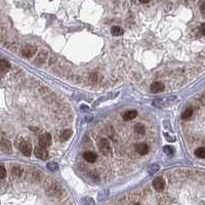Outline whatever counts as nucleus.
<instances>
[{
  "instance_id": "obj_1",
  "label": "nucleus",
  "mask_w": 205,
  "mask_h": 205,
  "mask_svg": "<svg viewBox=\"0 0 205 205\" xmlns=\"http://www.w3.org/2000/svg\"><path fill=\"white\" fill-rule=\"evenodd\" d=\"M98 148H100L101 153L104 156H110L112 154V148H111V145L109 143V141L106 139H102L98 143Z\"/></svg>"
},
{
  "instance_id": "obj_2",
  "label": "nucleus",
  "mask_w": 205,
  "mask_h": 205,
  "mask_svg": "<svg viewBox=\"0 0 205 205\" xmlns=\"http://www.w3.org/2000/svg\"><path fill=\"white\" fill-rule=\"evenodd\" d=\"M20 150L25 156H30L32 154V146L31 143L27 139H24L20 144Z\"/></svg>"
},
{
  "instance_id": "obj_3",
  "label": "nucleus",
  "mask_w": 205,
  "mask_h": 205,
  "mask_svg": "<svg viewBox=\"0 0 205 205\" xmlns=\"http://www.w3.org/2000/svg\"><path fill=\"white\" fill-rule=\"evenodd\" d=\"M51 145V136L49 133H43L39 137V146L43 148H48Z\"/></svg>"
},
{
  "instance_id": "obj_4",
  "label": "nucleus",
  "mask_w": 205,
  "mask_h": 205,
  "mask_svg": "<svg viewBox=\"0 0 205 205\" xmlns=\"http://www.w3.org/2000/svg\"><path fill=\"white\" fill-rule=\"evenodd\" d=\"M34 154L35 156L38 159H42V160H45V159L48 158V152L45 148L41 146H37L34 149Z\"/></svg>"
},
{
  "instance_id": "obj_5",
  "label": "nucleus",
  "mask_w": 205,
  "mask_h": 205,
  "mask_svg": "<svg viewBox=\"0 0 205 205\" xmlns=\"http://www.w3.org/2000/svg\"><path fill=\"white\" fill-rule=\"evenodd\" d=\"M175 98V96H170V98H158V100H155L153 102L154 106H157V107H164V106L168 105L171 102H173V100Z\"/></svg>"
},
{
  "instance_id": "obj_6",
  "label": "nucleus",
  "mask_w": 205,
  "mask_h": 205,
  "mask_svg": "<svg viewBox=\"0 0 205 205\" xmlns=\"http://www.w3.org/2000/svg\"><path fill=\"white\" fill-rule=\"evenodd\" d=\"M153 187L156 191H162L165 188V182L162 177H156L153 180Z\"/></svg>"
},
{
  "instance_id": "obj_7",
  "label": "nucleus",
  "mask_w": 205,
  "mask_h": 205,
  "mask_svg": "<svg viewBox=\"0 0 205 205\" xmlns=\"http://www.w3.org/2000/svg\"><path fill=\"white\" fill-rule=\"evenodd\" d=\"M36 50H37V49H36L35 46H32V45H28V46H26L25 48H24L23 51H22V54H23V57L30 59V57H32L33 55L35 54Z\"/></svg>"
},
{
  "instance_id": "obj_8",
  "label": "nucleus",
  "mask_w": 205,
  "mask_h": 205,
  "mask_svg": "<svg viewBox=\"0 0 205 205\" xmlns=\"http://www.w3.org/2000/svg\"><path fill=\"white\" fill-rule=\"evenodd\" d=\"M164 88H165V86H164L162 82H154V83L151 84V91L154 93L161 92V91L164 90Z\"/></svg>"
},
{
  "instance_id": "obj_9",
  "label": "nucleus",
  "mask_w": 205,
  "mask_h": 205,
  "mask_svg": "<svg viewBox=\"0 0 205 205\" xmlns=\"http://www.w3.org/2000/svg\"><path fill=\"white\" fill-rule=\"evenodd\" d=\"M136 151L139 154V155H146V154H148V152H149V147H148V145L145 143L137 144L136 146Z\"/></svg>"
},
{
  "instance_id": "obj_10",
  "label": "nucleus",
  "mask_w": 205,
  "mask_h": 205,
  "mask_svg": "<svg viewBox=\"0 0 205 205\" xmlns=\"http://www.w3.org/2000/svg\"><path fill=\"white\" fill-rule=\"evenodd\" d=\"M1 150L3 153H10L11 152V145L10 142L6 139H1Z\"/></svg>"
},
{
  "instance_id": "obj_11",
  "label": "nucleus",
  "mask_w": 205,
  "mask_h": 205,
  "mask_svg": "<svg viewBox=\"0 0 205 205\" xmlns=\"http://www.w3.org/2000/svg\"><path fill=\"white\" fill-rule=\"evenodd\" d=\"M136 116H137L136 111H134V110H128V111H126L125 113H123L122 118H123V120H125V121H130V120L134 119V118H136Z\"/></svg>"
},
{
  "instance_id": "obj_12",
  "label": "nucleus",
  "mask_w": 205,
  "mask_h": 205,
  "mask_svg": "<svg viewBox=\"0 0 205 205\" xmlns=\"http://www.w3.org/2000/svg\"><path fill=\"white\" fill-rule=\"evenodd\" d=\"M83 158L85 159L87 162L89 163H93L96 160V155L93 152H85L83 155Z\"/></svg>"
},
{
  "instance_id": "obj_13",
  "label": "nucleus",
  "mask_w": 205,
  "mask_h": 205,
  "mask_svg": "<svg viewBox=\"0 0 205 205\" xmlns=\"http://www.w3.org/2000/svg\"><path fill=\"white\" fill-rule=\"evenodd\" d=\"M23 172H24V169L20 165H16L11 168V173H13V177H21V175L23 174Z\"/></svg>"
},
{
  "instance_id": "obj_14",
  "label": "nucleus",
  "mask_w": 205,
  "mask_h": 205,
  "mask_svg": "<svg viewBox=\"0 0 205 205\" xmlns=\"http://www.w3.org/2000/svg\"><path fill=\"white\" fill-rule=\"evenodd\" d=\"M9 68H10V64L5 60H1V62H0V71H1V73L4 74L6 71H8Z\"/></svg>"
},
{
  "instance_id": "obj_15",
  "label": "nucleus",
  "mask_w": 205,
  "mask_h": 205,
  "mask_svg": "<svg viewBox=\"0 0 205 205\" xmlns=\"http://www.w3.org/2000/svg\"><path fill=\"white\" fill-rule=\"evenodd\" d=\"M134 131H136V133L143 136V134H145V132H146V128H145V126L142 123H136L134 125Z\"/></svg>"
},
{
  "instance_id": "obj_16",
  "label": "nucleus",
  "mask_w": 205,
  "mask_h": 205,
  "mask_svg": "<svg viewBox=\"0 0 205 205\" xmlns=\"http://www.w3.org/2000/svg\"><path fill=\"white\" fill-rule=\"evenodd\" d=\"M111 33L114 36H120L123 34V29L121 27H119V26H114V27H112V29H111Z\"/></svg>"
},
{
  "instance_id": "obj_17",
  "label": "nucleus",
  "mask_w": 205,
  "mask_h": 205,
  "mask_svg": "<svg viewBox=\"0 0 205 205\" xmlns=\"http://www.w3.org/2000/svg\"><path fill=\"white\" fill-rule=\"evenodd\" d=\"M72 136V130L71 129H66L64 131H62L61 133V139L62 141H67Z\"/></svg>"
},
{
  "instance_id": "obj_18",
  "label": "nucleus",
  "mask_w": 205,
  "mask_h": 205,
  "mask_svg": "<svg viewBox=\"0 0 205 205\" xmlns=\"http://www.w3.org/2000/svg\"><path fill=\"white\" fill-rule=\"evenodd\" d=\"M159 168L160 167H159V165H157V164H152L151 166H149L148 167V173L150 175L155 174V173L159 170Z\"/></svg>"
},
{
  "instance_id": "obj_19",
  "label": "nucleus",
  "mask_w": 205,
  "mask_h": 205,
  "mask_svg": "<svg viewBox=\"0 0 205 205\" xmlns=\"http://www.w3.org/2000/svg\"><path fill=\"white\" fill-rule=\"evenodd\" d=\"M195 155L200 159H205V148H198L195 151Z\"/></svg>"
},
{
  "instance_id": "obj_20",
  "label": "nucleus",
  "mask_w": 205,
  "mask_h": 205,
  "mask_svg": "<svg viewBox=\"0 0 205 205\" xmlns=\"http://www.w3.org/2000/svg\"><path fill=\"white\" fill-rule=\"evenodd\" d=\"M163 152L167 156H171V155H173V153H174V149H173V147H171V146H164Z\"/></svg>"
},
{
  "instance_id": "obj_21",
  "label": "nucleus",
  "mask_w": 205,
  "mask_h": 205,
  "mask_svg": "<svg viewBox=\"0 0 205 205\" xmlns=\"http://www.w3.org/2000/svg\"><path fill=\"white\" fill-rule=\"evenodd\" d=\"M192 114H193V109H192V108H188V109L186 110L184 113H183L182 118H183V119H185V120L189 119V118L192 116Z\"/></svg>"
},
{
  "instance_id": "obj_22",
  "label": "nucleus",
  "mask_w": 205,
  "mask_h": 205,
  "mask_svg": "<svg viewBox=\"0 0 205 205\" xmlns=\"http://www.w3.org/2000/svg\"><path fill=\"white\" fill-rule=\"evenodd\" d=\"M47 168L49 170H51V171H55V170H57L59 166H57V164L54 163V162H49L47 164Z\"/></svg>"
},
{
  "instance_id": "obj_23",
  "label": "nucleus",
  "mask_w": 205,
  "mask_h": 205,
  "mask_svg": "<svg viewBox=\"0 0 205 205\" xmlns=\"http://www.w3.org/2000/svg\"><path fill=\"white\" fill-rule=\"evenodd\" d=\"M164 136H165V139H167V142H174L175 141V137L173 136H170V134H168V133H164Z\"/></svg>"
},
{
  "instance_id": "obj_24",
  "label": "nucleus",
  "mask_w": 205,
  "mask_h": 205,
  "mask_svg": "<svg viewBox=\"0 0 205 205\" xmlns=\"http://www.w3.org/2000/svg\"><path fill=\"white\" fill-rule=\"evenodd\" d=\"M6 177V169L4 167V165H1V180H3Z\"/></svg>"
},
{
  "instance_id": "obj_25",
  "label": "nucleus",
  "mask_w": 205,
  "mask_h": 205,
  "mask_svg": "<svg viewBox=\"0 0 205 205\" xmlns=\"http://www.w3.org/2000/svg\"><path fill=\"white\" fill-rule=\"evenodd\" d=\"M199 32H200V34H201V35H204L205 36V23H203L201 26H200Z\"/></svg>"
},
{
  "instance_id": "obj_26",
  "label": "nucleus",
  "mask_w": 205,
  "mask_h": 205,
  "mask_svg": "<svg viewBox=\"0 0 205 205\" xmlns=\"http://www.w3.org/2000/svg\"><path fill=\"white\" fill-rule=\"evenodd\" d=\"M139 1H141L142 3H148V2L150 1V0H139Z\"/></svg>"
}]
</instances>
